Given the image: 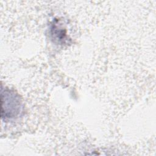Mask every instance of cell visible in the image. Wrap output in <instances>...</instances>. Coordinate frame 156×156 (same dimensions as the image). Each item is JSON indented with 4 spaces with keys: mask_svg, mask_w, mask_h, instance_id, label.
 I'll return each instance as SVG.
<instances>
[{
    "mask_svg": "<svg viewBox=\"0 0 156 156\" xmlns=\"http://www.w3.org/2000/svg\"><path fill=\"white\" fill-rule=\"evenodd\" d=\"M4 96L5 98L1 96L4 98V101L1 100V103H5L4 106H1V110L5 108L4 110L1 111V115L5 113V116L8 118L16 116L21 110V101L19 97L13 92L10 91H5Z\"/></svg>",
    "mask_w": 156,
    "mask_h": 156,
    "instance_id": "6da1fadb",
    "label": "cell"
}]
</instances>
